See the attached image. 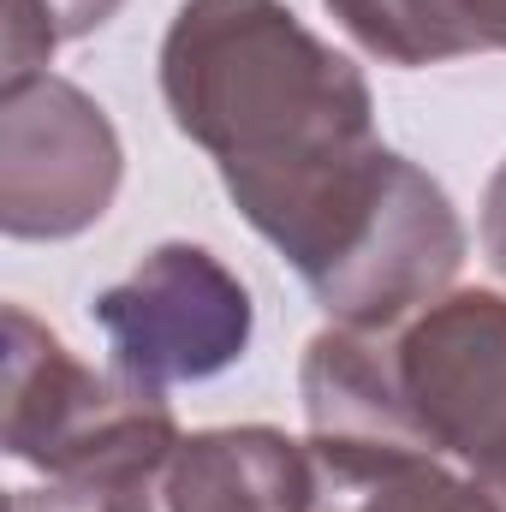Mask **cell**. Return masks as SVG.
<instances>
[{"instance_id":"obj_1","label":"cell","mask_w":506,"mask_h":512,"mask_svg":"<svg viewBox=\"0 0 506 512\" xmlns=\"http://www.w3.org/2000/svg\"><path fill=\"white\" fill-rule=\"evenodd\" d=\"M173 126L340 328H399L465 262L453 197L376 143L364 72L280 0H185L161 36Z\"/></svg>"},{"instance_id":"obj_4","label":"cell","mask_w":506,"mask_h":512,"mask_svg":"<svg viewBox=\"0 0 506 512\" xmlns=\"http://www.w3.org/2000/svg\"><path fill=\"white\" fill-rule=\"evenodd\" d=\"M90 316L108 334L114 370L155 393L233 370L256 328L245 280L215 251L185 239L155 245L120 286L90 304Z\"/></svg>"},{"instance_id":"obj_10","label":"cell","mask_w":506,"mask_h":512,"mask_svg":"<svg viewBox=\"0 0 506 512\" xmlns=\"http://www.w3.org/2000/svg\"><path fill=\"white\" fill-rule=\"evenodd\" d=\"M48 6V18H54V30H60V42H72V36H90V30H102L126 0H42Z\"/></svg>"},{"instance_id":"obj_6","label":"cell","mask_w":506,"mask_h":512,"mask_svg":"<svg viewBox=\"0 0 506 512\" xmlns=\"http://www.w3.org/2000/svg\"><path fill=\"white\" fill-rule=\"evenodd\" d=\"M316 512H506L471 471L411 429L310 435Z\"/></svg>"},{"instance_id":"obj_9","label":"cell","mask_w":506,"mask_h":512,"mask_svg":"<svg viewBox=\"0 0 506 512\" xmlns=\"http://www.w3.org/2000/svg\"><path fill=\"white\" fill-rule=\"evenodd\" d=\"M12 512H161V477H48L18 489Z\"/></svg>"},{"instance_id":"obj_3","label":"cell","mask_w":506,"mask_h":512,"mask_svg":"<svg viewBox=\"0 0 506 512\" xmlns=\"http://www.w3.org/2000/svg\"><path fill=\"white\" fill-rule=\"evenodd\" d=\"M381 340L411 429L506 507V298L447 292Z\"/></svg>"},{"instance_id":"obj_11","label":"cell","mask_w":506,"mask_h":512,"mask_svg":"<svg viewBox=\"0 0 506 512\" xmlns=\"http://www.w3.org/2000/svg\"><path fill=\"white\" fill-rule=\"evenodd\" d=\"M483 251L506 274V161L495 167V179L483 191Z\"/></svg>"},{"instance_id":"obj_2","label":"cell","mask_w":506,"mask_h":512,"mask_svg":"<svg viewBox=\"0 0 506 512\" xmlns=\"http://www.w3.org/2000/svg\"><path fill=\"white\" fill-rule=\"evenodd\" d=\"M179 423L155 387L96 376L24 304H6V453L48 477H161Z\"/></svg>"},{"instance_id":"obj_7","label":"cell","mask_w":506,"mask_h":512,"mask_svg":"<svg viewBox=\"0 0 506 512\" xmlns=\"http://www.w3.org/2000/svg\"><path fill=\"white\" fill-rule=\"evenodd\" d=\"M161 512H316V459L268 423L197 429L161 471Z\"/></svg>"},{"instance_id":"obj_5","label":"cell","mask_w":506,"mask_h":512,"mask_svg":"<svg viewBox=\"0 0 506 512\" xmlns=\"http://www.w3.org/2000/svg\"><path fill=\"white\" fill-rule=\"evenodd\" d=\"M126 149L114 120L66 78L0 84V227L6 239H78L114 209Z\"/></svg>"},{"instance_id":"obj_8","label":"cell","mask_w":506,"mask_h":512,"mask_svg":"<svg viewBox=\"0 0 506 512\" xmlns=\"http://www.w3.org/2000/svg\"><path fill=\"white\" fill-rule=\"evenodd\" d=\"M340 30L387 66L506 54V0H322Z\"/></svg>"}]
</instances>
